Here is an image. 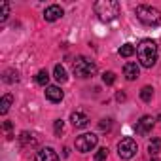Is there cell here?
<instances>
[{"instance_id":"6da1fadb","label":"cell","mask_w":161,"mask_h":161,"mask_svg":"<svg viewBox=\"0 0 161 161\" xmlns=\"http://www.w3.org/2000/svg\"><path fill=\"white\" fill-rule=\"evenodd\" d=\"M136 55H138V61H140L142 66L152 68V66L157 63V55H159L157 44H155L153 40H142V42L136 46Z\"/></svg>"},{"instance_id":"7a4b0ae2","label":"cell","mask_w":161,"mask_h":161,"mask_svg":"<svg viewBox=\"0 0 161 161\" xmlns=\"http://www.w3.org/2000/svg\"><path fill=\"white\" fill-rule=\"evenodd\" d=\"M95 14L99 15L101 21H112L119 15V2L118 0H99V2H95Z\"/></svg>"},{"instance_id":"3957f363","label":"cell","mask_w":161,"mask_h":161,"mask_svg":"<svg viewBox=\"0 0 161 161\" xmlns=\"http://www.w3.org/2000/svg\"><path fill=\"white\" fill-rule=\"evenodd\" d=\"M135 14H136V19H138L140 23L148 25V27H157V25L161 23V12H159L157 8H153V6L140 4V6H136Z\"/></svg>"},{"instance_id":"277c9868","label":"cell","mask_w":161,"mask_h":161,"mask_svg":"<svg viewBox=\"0 0 161 161\" xmlns=\"http://www.w3.org/2000/svg\"><path fill=\"white\" fill-rule=\"evenodd\" d=\"M72 68H74V74L78 78H91L97 72V64L87 57H76Z\"/></svg>"},{"instance_id":"5b68a950","label":"cell","mask_w":161,"mask_h":161,"mask_svg":"<svg viewBox=\"0 0 161 161\" xmlns=\"http://www.w3.org/2000/svg\"><path fill=\"white\" fill-rule=\"evenodd\" d=\"M136 152H138V146H136V142L131 136L119 140V144H118V155L121 159H131V157L136 155Z\"/></svg>"},{"instance_id":"8992f818","label":"cell","mask_w":161,"mask_h":161,"mask_svg":"<svg viewBox=\"0 0 161 161\" xmlns=\"http://www.w3.org/2000/svg\"><path fill=\"white\" fill-rule=\"evenodd\" d=\"M99 142V136H95L93 133H86V135H80L76 138V150L78 152H82V153H87L91 152Z\"/></svg>"},{"instance_id":"52a82bcc","label":"cell","mask_w":161,"mask_h":161,"mask_svg":"<svg viewBox=\"0 0 161 161\" xmlns=\"http://www.w3.org/2000/svg\"><path fill=\"white\" fill-rule=\"evenodd\" d=\"M153 118L152 116H142L138 121H136V125H135V131H136V135H148L152 129H153Z\"/></svg>"},{"instance_id":"ba28073f","label":"cell","mask_w":161,"mask_h":161,"mask_svg":"<svg viewBox=\"0 0 161 161\" xmlns=\"http://www.w3.org/2000/svg\"><path fill=\"white\" fill-rule=\"evenodd\" d=\"M64 15V12H63V8L61 6H57V4H53V6H47L46 8V12H44V19L46 21H57V19H61Z\"/></svg>"},{"instance_id":"9c48e42d","label":"cell","mask_w":161,"mask_h":161,"mask_svg":"<svg viewBox=\"0 0 161 161\" xmlns=\"http://www.w3.org/2000/svg\"><path fill=\"white\" fill-rule=\"evenodd\" d=\"M63 97H64V93L61 91L59 86H47V87H46V99H47L49 103H61Z\"/></svg>"},{"instance_id":"30bf717a","label":"cell","mask_w":161,"mask_h":161,"mask_svg":"<svg viewBox=\"0 0 161 161\" xmlns=\"http://www.w3.org/2000/svg\"><path fill=\"white\" fill-rule=\"evenodd\" d=\"M70 121H72V125H74L76 129H84V127H87L89 118H87V114H84V112H72Z\"/></svg>"},{"instance_id":"8fae6325","label":"cell","mask_w":161,"mask_h":161,"mask_svg":"<svg viewBox=\"0 0 161 161\" xmlns=\"http://www.w3.org/2000/svg\"><path fill=\"white\" fill-rule=\"evenodd\" d=\"M36 161H59V155L53 148H42L36 153Z\"/></svg>"},{"instance_id":"7c38bea8","label":"cell","mask_w":161,"mask_h":161,"mask_svg":"<svg viewBox=\"0 0 161 161\" xmlns=\"http://www.w3.org/2000/svg\"><path fill=\"white\" fill-rule=\"evenodd\" d=\"M138 72H140V68H138L136 63H127V64L123 66V76H125L127 80H136V78H138Z\"/></svg>"},{"instance_id":"4fadbf2b","label":"cell","mask_w":161,"mask_h":161,"mask_svg":"<svg viewBox=\"0 0 161 161\" xmlns=\"http://www.w3.org/2000/svg\"><path fill=\"white\" fill-rule=\"evenodd\" d=\"M19 140H21V144H23V148H34V146L38 144V140H36V136H34V135H29V133H21V136H19Z\"/></svg>"},{"instance_id":"5bb4252c","label":"cell","mask_w":161,"mask_h":161,"mask_svg":"<svg viewBox=\"0 0 161 161\" xmlns=\"http://www.w3.org/2000/svg\"><path fill=\"white\" fill-rule=\"evenodd\" d=\"M53 78L57 80L59 84H64L66 80H68L66 70H64V66H63V64H55V68H53Z\"/></svg>"},{"instance_id":"9a60e30c","label":"cell","mask_w":161,"mask_h":161,"mask_svg":"<svg viewBox=\"0 0 161 161\" xmlns=\"http://www.w3.org/2000/svg\"><path fill=\"white\" fill-rule=\"evenodd\" d=\"M12 103H14V97H12V95H4L2 101H0V114H6V112L10 110Z\"/></svg>"},{"instance_id":"2e32d148","label":"cell","mask_w":161,"mask_h":161,"mask_svg":"<svg viewBox=\"0 0 161 161\" xmlns=\"http://www.w3.org/2000/svg\"><path fill=\"white\" fill-rule=\"evenodd\" d=\"M47 82H49V74H47V70H46V68H42V70L36 74V84L46 87V86H47Z\"/></svg>"},{"instance_id":"e0dca14e","label":"cell","mask_w":161,"mask_h":161,"mask_svg":"<svg viewBox=\"0 0 161 161\" xmlns=\"http://www.w3.org/2000/svg\"><path fill=\"white\" fill-rule=\"evenodd\" d=\"M118 53H119L121 57H133V55H135V46H133V44H123Z\"/></svg>"},{"instance_id":"ac0fdd59","label":"cell","mask_w":161,"mask_h":161,"mask_svg":"<svg viewBox=\"0 0 161 161\" xmlns=\"http://www.w3.org/2000/svg\"><path fill=\"white\" fill-rule=\"evenodd\" d=\"M161 150V138H153L150 144H148V152H150V155H157V152Z\"/></svg>"},{"instance_id":"d6986e66","label":"cell","mask_w":161,"mask_h":161,"mask_svg":"<svg viewBox=\"0 0 161 161\" xmlns=\"http://www.w3.org/2000/svg\"><path fill=\"white\" fill-rule=\"evenodd\" d=\"M152 97H153V89H152L150 86H146V87H142V89H140V99H142L144 103H150V101H152Z\"/></svg>"},{"instance_id":"ffe728a7","label":"cell","mask_w":161,"mask_h":161,"mask_svg":"<svg viewBox=\"0 0 161 161\" xmlns=\"http://www.w3.org/2000/svg\"><path fill=\"white\" fill-rule=\"evenodd\" d=\"M10 15V4L8 2H2L0 4V23H4Z\"/></svg>"},{"instance_id":"44dd1931","label":"cell","mask_w":161,"mask_h":161,"mask_svg":"<svg viewBox=\"0 0 161 161\" xmlns=\"http://www.w3.org/2000/svg\"><path fill=\"white\" fill-rule=\"evenodd\" d=\"M103 82H104L106 86H112V84L116 82V74H114V72H104V74H103Z\"/></svg>"},{"instance_id":"7402d4cb","label":"cell","mask_w":161,"mask_h":161,"mask_svg":"<svg viewBox=\"0 0 161 161\" xmlns=\"http://www.w3.org/2000/svg\"><path fill=\"white\" fill-rule=\"evenodd\" d=\"M106 157H108V150L106 148H99L97 153H95V161H106Z\"/></svg>"},{"instance_id":"603a6c76","label":"cell","mask_w":161,"mask_h":161,"mask_svg":"<svg viewBox=\"0 0 161 161\" xmlns=\"http://www.w3.org/2000/svg\"><path fill=\"white\" fill-rule=\"evenodd\" d=\"M4 82H8V84H14V82H17V72H14V70H8V72H6V76H4Z\"/></svg>"},{"instance_id":"cb8c5ba5","label":"cell","mask_w":161,"mask_h":161,"mask_svg":"<svg viewBox=\"0 0 161 161\" xmlns=\"http://www.w3.org/2000/svg\"><path fill=\"white\" fill-rule=\"evenodd\" d=\"M99 127H101V131H110V127H112V119H101Z\"/></svg>"},{"instance_id":"d4e9b609","label":"cell","mask_w":161,"mask_h":161,"mask_svg":"<svg viewBox=\"0 0 161 161\" xmlns=\"http://www.w3.org/2000/svg\"><path fill=\"white\" fill-rule=\"evenodd\" d=\"M53 129H55V135H61V133H63V129H64L63 119H57V121H55V125H53Z\"/></svg>"},{"instance_id":"484cf974","label":"cell","mask_w":161,"mask_h":161,"mask_svg":"<svg viewBox=\"0 0 161 161\" xmlns=\"http://www.w3.org/2000/svg\"><path fill=\"white\" fill-rule=\"evenodd\" d=\"M116 99H118V101H125V93H118Z\"/></svg>"},{"instance_id":"4316f807","label":"cell","mask_w":161,"mask_h":161,"mask_svg":"<svg viewBox=\"0 0 161 161\" xmlns=\"http://www.w3.org/2000/svg\"><path fill=\"white\" fill-rule=\"evenodd\" d=\"M4 129H8V131H10V129H12V123H10V121H6V123H4Z\"/></svg>"},{"instance_id":"83f0119b","label":"cell","mask_w":161,"mask_h":161,"mask_svg":"<svg viewBox=\"0 0 161 161\" xmlns=\"http://www.w3.org/2000/svg\"><path fill=\"white\" fill-rule=\"evenodd\" d=\"M157 119H159V121H161V114H159V116H157Z\"/></svg>"},{"instance_id":"f1b7e54d","label":"cell","mask_w":161,"mask_h":161,"mask_svg":"<svg viewBox=\"0 0 161 161\" xmlns=\"http://www.w3.org/2000/svg\"><path fill=\"white\" fill-rule=\"evenodd\" d=\"M152 161H157V159H155V157H153V159H152Z\"/></svg>"}]
</instances>
